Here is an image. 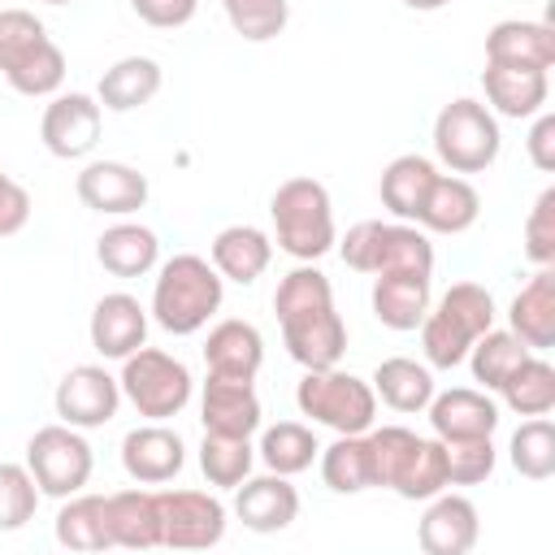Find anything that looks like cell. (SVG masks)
Instances as JSON below:
<instances>
[{
	"mask_svg": "<svg viewBox=\"0 0 555 555\" xmlns=\"http://www.w3.org/2000/svg\"><path fill=\"white\" fill-rule=\"evenodd\" d=\"M104 499H108L113 546H126V551L160 546V494L156 490H117Z\"/></svg>",
	"mask_w": 555,
	"mask_h": 555,
	"instance_id": "1f68e13d",
	"label": "cell"
},
{
	"mask_svg": "<svg viewBox=\"0 0 555 555\" xmlns=\"http://www.w3.org/2000/svg\"><path fill=\"white\" fill-rule=\"evenodd\" d=\"M225 22L247 43H269L291 22V0H221Z\"/></svg>",
	"mask_w": 555,
	"mask_h": 555,
	"instance_id": "60d3db41",
	"label": "cell"
},
{
	"mask_svg": "<svg viewBox=\"0 0 555 555\" xmlns=\"http://www.w3.org/2000/svg\"><path fill=\"white\" fill-rule=\"evenodd\" d=\"M425 516L416 525V542L425 555H468L481 538V520H477V503L464 494H447L438 490L434 499H425Z\"/></svg>",
	"mask_w": 555,
	"mask_h": 555,
	"instance_id": "ac0fdd59",
	"label": "cell"
},
{
	"mask_svg": "<svg viewBox=\"0 0 555 555\" xmlns=\"http://www.w3.org/2000/svg\"><path fill=\"white\" fill-rule=\"evenodd\" d=\"M273 312L282 325V343L295 364L304 369H330L347 351V325L334 308V286L330 278L308 260L295 264L278 291H273Z\"/></svg>",
	"mask_w": 555,
	"mask_h": 555,
	"instance_id": "6da1fadb",
	"label": "cell"
},
{
	"mask_svg": "<svg viewBox=\"0 0 555 555\" xmlns=\"http://www.w3.org/2000/svg\"><path fill=\"white\" fill-rule=\"evenodd\" d=\"M95 260L113 278H143L160 264V238L139 221H117L95 238Z\"/></svg>",
	"mask_w": 555,
	"mask_h": 555,
	"instance_id": "f546056e",
	"label": "cell"
},
{
	"mask_svg": "<svg viewBox=\"0 0 555 555\" xmlns=\"http://www.w3.org/2000/svg\"><path fill=\"white\" fill-rule=\"evenodd\" d=\"M56 542L69 551H108L113 533H108V499L104 494H69L61 499L56 512Z\"/></svg>",
	"mask_w": 555,
	"mask_h": 555,
	"instance_id": "836d02e7",
	"label": "cell"
},
{
	"mask_svg": "<svg viewBox=\"0 0 555 555\" xmlns=\"http://www.w3.org/2000/svg\"><path fill=\"white\" fill-rule=\"evenodd\" d=\"M369 451H373V486H386L408 503L447 490V455L438 438H421L403 425H382L369 429Z\"/></svg>",
	"mask_w": 555,
	"mask_h": 555,
	"instance_id": "3957f363",
	"label": "cell"
},
{
	"mask_svg": "<svg viewBox=\"0 0 555 555\" xmlns=\"http://www.w3.org/2000/svg\"><path fill=\"white\" fill-rule=\"evenodd\" d=\"M499 395H503V403L516 416H546L555 408V369H551V360H542V356L529 351L507 373V382L499 386Z\"/></svg>",
	"mask_w": 555,
	"mask_h": 555,
	"instance_id": "d590c367",
	"label": "cell"
},
{
	"mask_svg": "<svg viewBox=\"0 0 555 555\" xmlns=\"http://www.w3.org/2000/svg\"><path fill=\"white\" fill-rule=\"evenodd\" d=\"M52 408L65 425L74 429H100L117 416L121 408V386L108 369L100 364H74L61 382H56V395H52Z\"/></svg>",
	"mask_w": 555,
	"mask_h": 555,
	"instance_id": "4fadbf2b",
	"label": "cell"
},
{
	"mask_svg": "<svg viewBox=\"0 0 555 555\" xmlns=\"http://www.w3.org/2000/svg\"><path fill=\"white\" fill-rule=\"evenodd\" d=\"M26 221H30V195H26V186L13 182V178L0 169V238L17 234Z\"/></svg>",
	"mask_w": 555,
	"mask_h": 555,
	"instance_id": "bcb514c9",
	"label": "cell"
},
{
	"mask_svg": "<svg viewBox=\"0 0 555 555\" xmlns=\"http://www.w3.org/2000/svg\"><path fill=\"white\" fill-rule=\"evenodd\" d=\"M442 455H447V486H481L494 473V460H499L490 438L442 442Z\"/></svg>",
	"mask_w": 555,
	"mask_h": 555,
	"instance_id": "7bdbcfd3",
	"label": "cell"
},
{
	"mask_svg": "<svg viewBox=\"0 0 555 555\" xmlns=\"http://www.w3.org/2000/svg\"><path fill=\"white\" fill-rule=\"evenodd\" d=\"M43 4H74V0H43Z\"/></svg>",
	"mask_w": 555,
	"mask_h": 555,
	"instance_id": "681fc988",
	"label": "cell"
},
{
	"mask_svg": "<svg viewBox=\"0 0 555 555\" xmlns=\"http://www.w3.org/2000/svg\"><path fill=\"white\" fill-rule=\"evenodd\" d=\"M486 61L490 65H529V69H551L555 65V26L551 22H525V17H503L486 35Z\"/></svg>",
	"mask_w": 555,
	"mask_h": 555,
	"instance_id": "cb8c5ba5",
	"label": "cell"
},
{
	"mask_svg": "<svg viewBox=\"0 0 555 555\" xmlns=\"http://www.w3.org/2000/svg\"><path fill=\"white\" fill-rule=\"evenodd\" d=\"M529 160L542 169V173H551L555 169V113H538V121H533V130H529Z\"/></svg>",
	"mask_w": 555,
	"mask_h": 555,
	"instance_id": "7dc6e473",
	"label": "cell"
},
{
	"mask_svg": "<svg viewBox=\"0 0 555 555\" xmlns=\"http://www.w3.org/2000/svg\"><path fill=\"white\" fill-rule=\"evenodd\" d=\"M373 395L390 408V412H425L429 399H434V373L429 364H416L408 356H390L373 369L369 377Z\"/></svg>",
	"mask_w": 555,
	"mask_h": 555,
	"instance_id": "d6a6232c",
	"label": "cell"
},
{
	"mask_svg": "<svg viewBox=\"0 0 555 555\" xmlns=\"http://www.w3.org/2000/svg\"><path fill=\"white\" fill-rule=\"evenodd\" d=\"M182 464H186V442L178 429H169L160 421L139 425L121 438V468L139 486H165L182 473Z\"/></svg>",
	"mask_w": 555,
	"mask_h": 555,
	"instance_id": "e0dca14e",
	"label": "cell"
},
{
	"mask_svg": "<svg viewBox=\"0 0 555 555\" xmlns=\"http://www.w3.org/2000/svg\"><path fill=\"white\" fill-rule=\"evenodd\" d=\"M225 299V278L212 269V260L195 256V251H178L165 264H156V282H152V321L173 334H199L217 308Z\"/></svg>",
	"mask_w": 555,
	"mask_h": 555,
	"instance_id": "7a4b0ae2",
	"label": "cell"
},
{
	"mask_svg": "<svg viewBox=\"0 0 555 555\" xmlns=\"http://www.w3.org/2000/svg\"><path fill=\"white\" fill-rule=\"evenodd\" d=\"M429 425L438 442H455V438H490L499 429V403L477 390V386H451V390H434L429 399Z\"/></svg>",
	"mask_w": 555,
	"mask_h": 555,
	"instance_id": "d6986e66",
	"label": "cell"
},
{
	"mask_svg": "<svg viewBox=\"0 0 555 555\" xmlns=\"http://www.w3.org/2000/svg\"><path fill=\"white\" fill-rule=\"evenodd\" d=\"M434 273H416V269H390V273H373V291H369V304H373V317L386 325V330H416L429 312V299H434Z\"/></svg>",
	"mask_w": 555,
	"mask_h": 555,
	"instance_id": "ffe728a7",
	"label": "cell"
},
{
	"mask_svg": "<svg viewBox=\"0 0 555 555\" xmlns=\"http://www.w3.org/2000/svg\"><path fill=\"white\" fill-rule=\"evenodd\" d=\"M269 217H273L278 247L286 256H295L299 264L321 260L338 243L334 204H330L325 182H317V178H286L269 199Z\"/></svg>",
	"mask_w": 555,
	"mask_h": 555,
	"instance_id": "8992f818",
	"label": "cell"
},
{
	"mask_svg": "<svg viewBox=\"0 0 555 555\" xmlns=\"http://www.w3.org/2000/svg\"><path fill=\"white\" fill-rule=\"evenodd\" d=\"M507 460L520 477L529 481H546L555 473V425L546 416H529L520 421V429L507 442Z\"/></svg>",
	"mask_w": 555,
	"mask_h": 555,
	"instance_id": "ab89813d",
	"label": "cell"
},
{
	"mask_svg": "<svg viewBox=\"0 0 555 555\" xmlns=\"http://www.w3.org/2000/svg\"><path fill=\"white\" fill-rule=\"evenodd\" d=\"M199 0H130V9L139 13V22L156 26V30H178L195 17Z\"/></svg>",
	"mask_w": 555,
	"mask_h": 555,
	"instance_id": "f6af8a7d",
	"label": "cell"
},
{
	"mask_svg": "<svg viewBox=\"0 0 555 555\" xmlns=\"http://www.w3.org/2000/svg\"><path fill=\"white\" fill-rule=\"evenodd\" d=\"M529 356V347L512 334V330H486L473 347H468V364H473V382H481V390H499L507 382V373Z\"/></svg>",
	"mask_w": 555,
	"mask_h": 555,
	"instance_id": "74e56055",
	"label": "cell"
},
{
	"mask_svg": "<svg viewBox=\"0 0 555 555\" xmlns=\"http://www.w3.org/2000/svg\"><path fill=\"white\" fill-rule=\"evenodd\" d=\"M260 460H264V468L269 473H282V477H295V473H304V468H312V460H317V434L308 429V425H299V421H278V425H269L264 434H260Z\"/></svg>",
	"mask_w": 555,
	"mask_h": 555,
	"instance_id": "8d00e7d4",
	"label": "cell"
},
{
	"mask_svg": "<svg viewBox=\"0 0 555 555\" xmlns=\"http://www.w3.org/2000/svg\"><path fill=\"white\" fill-rule=\"evenodd\" d=\"M507 330L529 347L546 351L555 347V264H542L512 299L507 308Z\"/></svg>",
	"mask_w": 555,
	"mask_h": 555,
	"instance_id": "d4e9b609",
	"label": "cell"
},
{
	"mask_svg": "<svg viewBox=\"0 0 555 555\" xmlns=\"http://www.w3.org/2000/svg\"><path fill=\"white\" fill-rule=\"evenodd\" d=\"M477 217H481L477 186L460 173H438L429 195H425V208H421L416 225L429 230V234H464V230L477 225Z\"/></svg>",
	"mask_w": 555,
	"mask_h": 555,
	"instance_id": "4316f807",
	"label": "cell"
},
{
	"mask_svg": "<svg viewBox=\"0 0 555 555\" xmlns=\"http://www.w3.org/2000/svg\"><path fill=\"white\" fill-rule=\"evenodd\" d=\"M74 191L100 217H130L152 195L147 173H139L126 160H91V165H82L78 178H74Z\"/></svg>",
	"mask_w": 555,
	"mask_h": 555,
	"instance_id": "9a60e30c",
	"label": "cell"
},
{
	"mask_svg": "<svg viewBox=\"0 0 555 555\" xmlns=\"http://www.w3.org/2000/svg\"><path fill=\"white\" fill-rule=\"evenodd\" d=\"M434 178H438V165H434L429 156H421V152H403V156H395V160L382 169V182H377L382 208H390L399 221H412V225H416V217H421V208H425V195H429Z\"/></svg>",
	"mask_w": 555,
	"mask_h": 555,
	"instance_id": "f1b7e54d",
	"label": "cell"
},
{
	"mask_svg": "<svg viewBox=\"0 0 555 555\" xmlns=\"http://www.w3.org/2000/svg\"><path fill=\"white\" fill-rule=\"evenodd\" d=\"M160 82H165V74H160V65H156L152 56H121V61H113V65L100 74L95 100H100V108H108V113H134V108H143L147 100H156Z\"/></svg>",
	"mask_w": 555,
	"mask_h": 555,
	"instance_id": "4dcf8cb0",
	"label": "cell"
},
{
	"mask_svg": "<svg viewBox=\"0 0 555 555\" xmlns=\"http://www.w3.org/2000/svg\"><path fill=\"white\" fill-rule=\"evenodd\" d=\"M208 256H212V269L225 282L251 286L273 260V238L260 225H225V230H217Z\"/></svg>",
	"mask_w": 555,
	"mask_h": 555,
	"instance_id": "83f0119b",
	"label": "cell"
},
{
	"mask_svg": "<svg viewBox=\"0 0 555 555\" xmlns=\"http://www.w3.org/2000/svg\"><path fill=\"white\" fill-rule=\"evenodd\" d=\"M87 334H91V347L104 360H126L130 351H139L147 343V308L126 291L100 295L95 308H91Z\"/></svg>",
	"mask_w": 555,
	"mask_h": 555,
	"instance_id": "44dd1931",
	"label": "cell"
},
{
	"mask_svg": "<svg viewBox=\"0 0 555 555\" xmlns=\"http://www.w3.org/2000/svg\"><path fill=\"white\" fill-rule=\"evenodd\" d=\"M199 421H204V434L251 438L260 429L256 377H221V373H208L204 395H199Z\"/></svg>",
	"mask_w": 555,
	"mask_h": 555,
	"instance_id": "2e32d148",
	"label": "cell"
},
{
	"mask_svg": "<svg viewBox=\"0 0 555 555\" xmlns=\"http://www.w3.org/2000/svg\"><path fill=\"white\" fill-rule=\"evenodd\" d=\"M100 126H104L100 100L87 91H65L52 95V104L43 108L39 139L56 160H82L100 143Z\"/></svg>",
	"mask_w": 555,
	"mask_h": 555,
	"instance_id": "5bb4252c",
	"label": "cell"
},
{
	"mask_svg": "<svg viewBox=\"0 0 555 555\" xmlns=\"http://www.w3.org/2000/svg\"><path fill=\"white\" fill-rule=\"evenodd\" d=\"M0 74L17 95H56L65 82V52L48 26L26 9H0Z\"/></svg>",
	"mask_w": 555,
	"mask_h": 555,
	"instance_id": "5b68a950",
	"label": "cell"
},
{
	"mask_svg": "<svg viewBox=\"0 0 555 555\" xmlns=\"http://www.w3.org/2000/svg\"><path fill=\"white\" fill-rule=\"evenodd\" d=\"M117 386H121V395L134 403L139 416H147V421H169V416H178V412L191 403L195 377H191V369H186L178 356H169V351L143 343L139 351H130V356L121 360Z\"/></svg>",
	"mask_w": 555,
	"mask_h": 555,
	"instance_id": "30bf717a",
	"label": "cell"
},
{
	"mask_svg": "<svg viewBox=\"0 0 555 555\" xmlns=\"http://www.w3.org/2000/svg\"><path fill=\"white\" fill-rule=\"evenodd\" d=\"M525 256L538 269L555 264V186H546L525 217Z\"/></svg>",
	"mask_w": 555,
	"mask_h": 555,
	"instance_id": "ee69618b",
	"label": "cell"
},
{
	"mask_svg": "<svg viewBox=\"0 0 555 555\" xmlns=\"http://www.w3.org/2000/svg\"><path fill=\"white\" fill-rule=\"evenodd\" d=\"M160 494V546H217L225 538V503L208 490H156Z\"/></svg>",
	"mask_w": 555,
	"mask_h": 555,
	"instance_id": "7c38bea8",
	"label": "cell"
},
{
	"mask_svg": "<svg viewBox=\"0 0 555 555\" xmlns=\"http://www.w3.org/2000/svg\"><path fill=\"white\" fill-rule=\"evenodd\" d=\"M503 134H499V117L473 100V95H455L451 104L438 108L434 117V152L451 173H486L499 160Z\"/></svg>",
	"mask_w": 555,
	"mask_h": 555,
	"instance_id": "ba28073f",
	"label": "cell"
},
{
	"mask_svg": "<svg viewBox=\"0 0 555 555\" xmlns=\"http://www.w3.org/2000/svg\"><path fill=\"white\" fill-rule=\"evenodd\" d=\"M251 464H256V447H251V438L204 434V442H199V473L208 477V486L234 490L243 477H251Z\"/></svg>",
	"mask_w": 555,
	"mask_h": 555,
	"instance_id": "f35d334b",
	"label": "cell"
},
{
	"mask_svg": "<svg viewBox=\"0 0 555 555\" xmlns=\"http://www.w3.org/2000/svg\"><path fill=\"white\" fill-rule=\"evenodd\" d=\"M295 403L304 416H312L317 425H330L334 434H364L373 429V416H377L373 386L356 373H343L338 364L308 369L295 386Z\"/></svg>",
	"mask_w": 555,
	"mask_h": 555,
	"instance_id": "9c48e42d",
	"label": "cell"
},
{
	"mask_svg": "<svg viewBox=\"0 0 555 555\" xmlns=\"http://www.w3.org/2000/svg\"><path fill=\"white\" fill-rule=\"evenodd\" d=\"M204 364L208 373H221V377H256L260 364H264V338L251 321H217L204 338Z\"/></svg>",
	"mask_w": 555,
	"mask_h": 555,
	"instance_id": "484cf974",
	"label": "cell"
},
{
	"mask_svg": "<svg viewBox=\"0 0 555 555\" xmlns=\"http://www.w3.org/2000/svg\"><path fill=\"white\" fill-rule=\"evenodd\" d=\"M399 4H408L412 13H438V9H447L451 0H399Z\"/></svg>",
	"mask_w": 555,
	"mask_h": 555,
	"instance_id": "c3c4849f",
	"label": "cell"
},
{
	"mask_svg": "<svg viewBox=\"0 0 555 555\" xmlns=\"http://www.w3.org/2000/svg\"><path fill=\"white\" fill-rule=\"evenodd\" d=\"M321 455V481L334 494H360L373 490V451H369V429L364 434H338Z\"/></svg>",
	"mask_w": 555,
	"mask_h": 555,
	"instance_id": "e575fe53",
	"label": "cell"
},
{
	"mask_svg": "<svg viewBox=\"0 0 555 555\" xmlns=\"http://www.w3.org/2000/svg\"><path fill=\"white\" fill-rule=\"evenodd\" d=\"M338 256L347 269L356 273H390V269H416V273H434V243L421 225L412 221H356L343 243Z\"/></svg>",
	"mask_w": 555,
	"mask_h": 555,
	"instance_id": "52a82bcc",
	"label": "cell"
},
{
	"mask_svg": "<svg viewBox=\"0 0 555 555\" xmlns=\"http://www.w3.org/2000/svg\"><path fill=\"white\" fill-rule=\"evenodd\" d=\"M234 516L251 533H282L299 516V490L282 473L264 477H243L234 486Z\"/></svg>",
	"mask_w": 555,
	"mask_h": 555,
	"instance_id": "7402d4cb",
	"label": "cell"
},
{
	"mask_svg": "<svg viewBox=\"0 0 555 555\" xmlns=\"http://www.w3.org/2000/svg\"><path fill=\"white\" fill-rule=\"evenodd\" d=\"M494 325V295L477 282H455L442 291V299L425 312L421 330V351L434 369H455L464 364L468 347Z\"/></svg>",
	"mask_w": 555,
	"mask_h": 555,
	"instance_id": "277c9868",
	"label": "cell"
},
{
	"mask_svg": "<svg viewBox=\"0 0 555 555\" xmlns=\"http://www.w3.org/2000/svg\"><path fill=\"white\" fill-rule=\"evenodd\" d=\"M35 507H39V486H35L30 468L0 464V533H13L26 520H35Z\"/></svg>",
	"mask_w": 555,
	"mask_h": 555,
	"instance_id": "b9f144b4",
	"label": "cell"
},
{
	"mask_svg": "<svg viewBox=\"0 0 555 555\" xmlns=\"http://www.w3.org/2000/svg\"><path fill=\"white\" fill-rule=\"evenodd\" d=\"M26 468H30L35 486H39V494L69 499V494H78L91 481L95 455H91V442L82 438V429L61 421V425H43V429L30 434Z\"/></svg>",
	"mask_w": 555,
	"mask_h": 555,
	"instance_id": "8fae6325",
	"label": "cell"
},
{
	"mask_svg": "<svg viewBox=\"0 0 555 555\" xmlns=\"http://www.w3.org/2000/svg\"><path fill=\"white\" fill-rule=\"evenodd\" d=\"M481 87H486V100H490V113L499 117H538L546 108V95H551V78L546 69H529V65H490L481 69Z\"/></svg>",
	"mask_w": 555,
	"mask_h": 555,
	"instance_id": "603a6c76",
	"label": "cell"
}]
</instances>
